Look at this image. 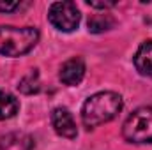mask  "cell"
I'll return each mask as SVG.
<instances>
[{"label": "cell", "instance_id": "6da1fadb", "mask_svg": "<svg viewBox=\"0 0 152 150\" xmlns=\"http://www.w3.org/2000/svg\"><path fill=\"white\" fill-rule=\"evenodd\" d=\"M120 110L122 97L117 92H97L85 101L81 108V120L87 127H97L113 120Z\"/></svg>", "mask_w": 152, "mask_h": 150}, {"label": "cell", "instance_id": "7a4b0ae2", "mask_svg": "<svg viewBox=\"0 0 152 150\" xmlns=\"http://www.w3.org/2000/svg\"><path fill=\"white\" fill-rule=\"evenodd\" d=\"M39 41V32L32 27H0V53L20 57L28 53Z\"/></svg>", "mask_w": 152, "mask_h": 150}, {"label": "cell", "instance_id": "3957f363", "mask_svg": "<svg viewBox=\"0 0 152 150\" xmlns=\"http://www.w3.org/2000/svg\"><path fill=\"white\" fill-rule=\"evenodd\" d=\"M122 134L131 143H152V106H142L124 122Z\"/></svg>", "mask_w": 152, "mask_h": 150}, {"label": "cell", "instance_id": "277c9868", "mask_svg": "<svg viewBox=\"0 0 152 150\" xmlns=\"http://www.w3.org/2000/svg\"><path fill=\"white\" fill-rule=\"evenodd\" d=\"M80 9L73 2H55L50 7L48 20L60 32H73L80 25Z\"/></svg>", "mask_w": 152, "mask_h": 150}, {"label": "cell", "instance_id": "5b68a950", "mask_svg": "<svg viewBox=\"0 0 152 150\" xmlns=\"http://www.w3.org/2000/svg\"><path fill=\"white\" fill-rule=\"evenodd\" d=\"M51 125H53L55 133L60 134L62 138L73 140L78 134L76 122L67 108H55L53 110V113H51Z\"/></svg>", "mask_w": 152, "mask_h": 150}, {"label": "cell", "instance_id": "8992f818", "mask_svg": "<svg viewBox=\"0 0 152 150\" xmlns=\"http://www.w3.org/2000/svg\"><path fill=\"white\" fill-rule=\"evenodd\" d=\"M85 76V64L81 58H69L67 62H64V66L60 67V79L62 83L69 85V87H75L78 85Z\"/></svg>", "mask_w": 152, "mask_h": 150}, {"label": "cell", "instance_id": "52a82bcc", "mask_svg": "<svg viewBox=\"0 0 152 150\" xmlns=\"http://www.w3.org/2000/svg\"><path fill=\"white\" fill-rule=\"evenodd\" d=\"M134 66L140 74L152 78V41H145L138 48L134 55Z\"/></svg>", "mask_w": 152, "mask_h": 150}, {"label": "cell", "instance_id": "ba28073f", "mask_svg": "<svg viewBox=\"0 0 152 150\" xmlns=\"http://www.w3.org/2000/svg\"><path fill=\"white\" fill-rule=\"evenodd\" d=\"M20 110L18 99L9 92H0V120L12 118Z\"/></svg>", "mask_w": 152, "mask_h": 150}, {"label": "cell", "instance_id": "9c48e42d", "mask_svg": "<svg viewBox=\"0 0 152 150\" xmlns=\"http://www.w3.org/2000/svg\"><path fill=\"white\" fill-rule=\"evenodd\" d=\"M113 25L115 20L110 14H94L88 20V30L94 34H101L104 30H110V28H113Z\"/></svg>", "mask_w": 152, "mask_h": 150}, {"label": "cell", "instance_id": "30bf717a", "mask_svg": "<svg viewBox=\"0 0 152 150\" xmlns=\"http://www.w3.org/2000/svg\"><path fill=\"white\" fill-rule=\"evenodd\" d=\"M20 90L23 94H34L39 90V78L37 73H30L28 76H25L21 81H20Z\"/></svg>", "mask_w": 152, "mask_h": 150}, {"label": "cell", "instance_id": "8fae6325", "mask_svg": "<svg viewBox=\"0 0 152 150\" xmlns=\"http://www.w3.org/2000/svg\"><path fill=\"white\" fill-rule=\"evenodd\" d=\"M20 7V2H0V12H11Z\"/></svg>", "mask_w": 152, "mask_h": 150}, {"label": "cell", "instance_id": "7c38bea8", "mask_svg": "<svg viewBox=\"0 0 152 150\" xmlns=\"http://www.w3.org/2000/svg\"><path fill=\"white\" fill-rule=\"evenodd\" d=\"M90 7H97V9H108V7H113L115 2H88Z\"/></svg>", "mask_w": 152, "mask_h": 150}]
</instances>
